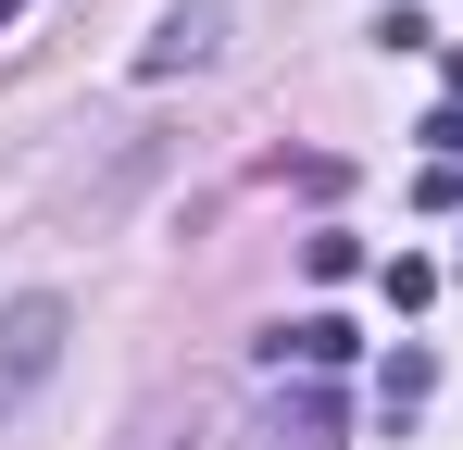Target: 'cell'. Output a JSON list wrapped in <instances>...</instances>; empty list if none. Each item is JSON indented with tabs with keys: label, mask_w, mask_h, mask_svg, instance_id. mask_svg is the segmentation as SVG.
<instances>
[{
	"label": "cell",
	"mask_w": 463,
	"mask_h": 450,
	"mask_svg": "<svg viewBox=\"0 0 463 450\" xmlns=\"http://www.w3.org/2000/svg\"><path fill=\"white\" fill-rule=\"evenodd\" d=\"M301 263H313V288H338V276H364V238L326 225V238H301Z\"/></svg>",
	"instance_id": "obj_5"
},
{
	"label": "cell",
	"mask_w": 463,
	"mask_h": 450,
	"mask_svg": "<svg viewBox=\"0 0 463 450\" xmlns=\"http://www.w3.org/2000/svg\"><path fill=\"white\" fill-rule=\"evenodd\" d=\"M226 13H238V0H188V13H163L151 38H138V75H201L213 51H226Z\"/></svg>",
	"instance_id": "obj_2"
},
{
	"label": "cell",
	"mask_w": 463,
	"mask_h": 450,
	"mask_svg": "<svg viewBox=\"0 0 463 450\" xmlns=\"http://www.w3.org/2000/svg\"><path fill=\"white\" fill-rule=\"evenodd\" d=\"M426 388H439V363H426V351H388V413H413Z\"/></svg>",
	"instance_id": "obj_6"
},
{
	"label": "cell",
	"mask_w": 463,
	"mask_h": 450,
	"mask_svg": "<svg viewBox=\"0 0 463 450\" xmlns=\"http://www.w3.org/2000/svg\"><path fill=\"white\" fill-rule=\"evenodd\" d=\"M63 338H76V313H63L51 288L0 300V413H25V400L51 388V363H63Z\"/></svg>",
	"instance_id": "obj_1"
},
{
	"label": "cell",
	"mask_w": 463,
	"mask_h": 450,
	"mask_svg": "<svg viewBox=\"0 0 463 450\" xmlns=\"http://www.w3.org/2000/svg\"><path fill=\"white\" fill-rule=\"evenodd\" d=\"M276 450H338V388H288L276 400Z\"/></svg>",
	"instance_id": "obj_4"
},
{
	"label": "cell",
	"mask_w": 463,
	"mask_h": 450,
	"mask_svg": "<svg viewBox=\"0 0 463 450\" xmlns=\"http://www.w3.org/2000/svg\"><path fill=\"white\" fill-rule=\"evenodd\" d=\"M263 363H351V325H338V313H301V325H276V338H263Z\"/></svg>",
	"instance_id": "obj_3"
},
{
	"label": "cell",
	"mask_w": 463,
	"mask_h": 450,
	"mask_svg": "<svg viewBox=\"0 0 463 450\" xmlns=\"http://www.w3.org/2000/svg\"><path fill=\"white\" fill-rule=\"evenodd\" d=\"M13 13H25V0H0V25H13Z\"/></svg>",
	"instance_id": "obj_7"
}]
</instances>
